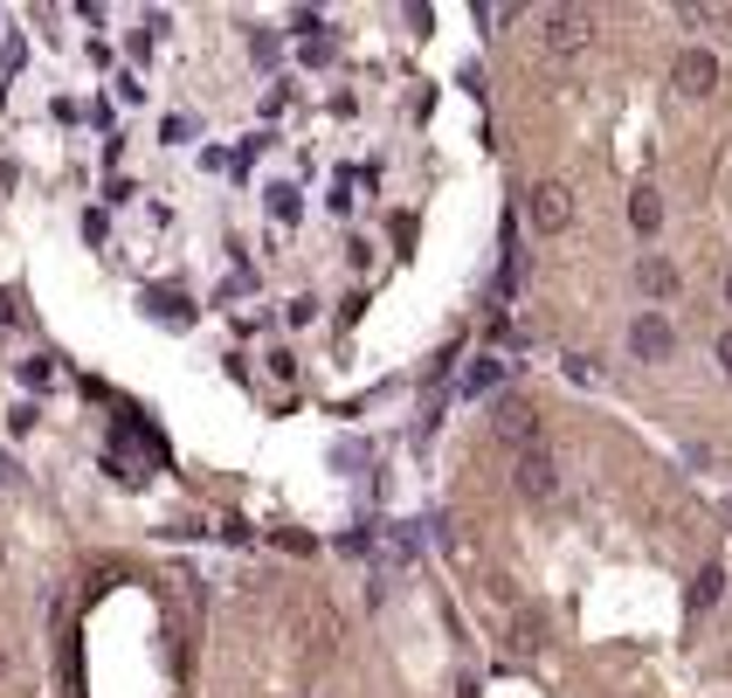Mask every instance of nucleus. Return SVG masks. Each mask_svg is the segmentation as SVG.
I'll return each instance as SVG.
<instances>
[{
	"mask_svg": "<svg viewBox=\"0 0 732 698\" xmlns=\"http://www.w3.org/2000/svg\"><path fill=\"white\" fill-rule=\"evenodd\" d=\"M491 436H498L505 450H518V457L539 450V408H532L526 395H505L498 408H491Z\"/></svg>",
	"mask_w": 732,
	"mask_h": 698,
	"instance_id": "obj_1",
	"label": "nucleus"
},
{
	"mask_svg": "<svg viewBox=\"0 0 732 698\" xmlns=\"http://www.w3.org/2000/svg\"><path fill=\"white\" fill-rule=\"evenodd\" d=\"M526 222H532V236H560V228L573 222V187L567 180H539V187L526 194Z\"/></svg>",
	"mask_w": 732,
	"mask_h": 698,
	"instance_id": "obj_2",
	"label": "nucleus"
},
{
	"mask_svg": "<svg viewBox=\"0 0 732 698\" xmlns=\"http://www.w3.org/2000/svg\"><path fill=\"white\" fill-rule=\"evenodd\" d=\"M539 29H546V49H553V56H581V49L594 42V14L588 8H546Z\"/></svg>",
	"mask_w": 732,
	"mask_h": 698,
	"instance_id": "obj_3",
	"label": "nucleus"
},
{
	"mask_svg": "<svg viewBox=\"0 0 732 698\" xmlns=\"http://www.w3.org/2000/svg\"><path fill=\"white\" fill-rule=\"evenodd\" d=\"M512 484H518V498L546 505V498H560V463L546 457V450H526V457L512 463Z\"/></svg>",
	"mask_w": 732,
	"mask_h": 698,
	"instance_id": "obj_4",
	"label": "nucleus"
},
{
	"mask_svg": "<svg viewBox=\"0 0 732 698\" xmlns=\"http://www.w3.org/2000/svg\"><path fill=\"white\" fill-rule=\"evenodd\" d=\"M670 84H677V97H712L719 90V56L712 49H685V56L670 63Z\"/></svg>",
	"mask_w": 732,
	"mask_h": 698,
	"instance_id": "obj_5",
	"label": "nucleus"
},
{
	"mask_svg": "<svg viewBox=\"0 0 732 698\" xmlns=\"http://www.w3.org/2000/svg\"><path fill=\"white\" fill-rule=\"evenodd\" d=\"M629 353H636V359H649V367H657V359H670V353H677L670 319H664V312H643V319L629 325Z\"/></svg>",
	"mask_w": 732,
	"mask_h": 698,
	"instance_id": "obj_6",
	"label": "nucleus"
},
{
	"mask_svg": "<svg viewBox=\"0 0 732 698\" xmlns=\"http://www.w3.org/2000/svg\"><path fill=\"white\" fill-rule=\"evenodd\" d=\"M636 283H643V298H677V264H664V256H643L636 264Z\"/></svg>",
	"mask_w": 732,
	"mask_h": 698,
	"instance_id": "obj_7",
	"label": "nucleus"
},
{
	"mask_svg": "<svg viewBox=\"0 0 732 698\" xmlns=\"http://www.w3.org/2000/svg\"><path fill=\"white\" fill-rule=\"evenodd\" d=\"M629 228H636V236H657V228H664V201H657V187H636V194H629Z\"/></svg>",
	"mask_w": 732,
	"mask_h": 698,
	"instance_id": "obj_8",
	"label": "nucleus"
},
{
	"mask_svg": "<svg viewBox=\"0 0 732 698\" xmlns=\"http://www.w3.org/2000/svg\"><path fill=\"white\" fill-rule=\"evenodd\" d=\"M539 643H546V615H539V609H526V615L512 623V651H539Z\"/></svg>",
	"mask_w": 732,
	"mask_h": 698,
	"instance_id": "obj_9",
	"label": "nucleus"
},
{
	"mask_svg": "<svg viewBox=\"0 0 732 698\" xmlns=\"http://www.w3.org/2000/svg\"><path fill=\"white\" fill-rule=\"evenodd\" d=\"M719 594H725V567H704V574L691 581V609H712Z\"/></svg>",
	"mask_w": 732,
	"mask_h": 698,
	"instance_id": "obj_10",
	"label": "nucleus"
},
{
	"mask_svg": "<svg viewBox=\"0 0 732 698\" xmlns=\"http://www.w3.org/2000/svg\"><path fill=\"white\" fill-rule=\"evenodd\" d=\"M498 359H470V374H463V395H491V387H498Z\"/></svg>",
	"mask_w": 732,
	"mask_h": 698,
	"instance_id": "obj_11",
	"label": "nucleus"
},
{
	"mask_svg": "<svg viewBox=\"0 0 732 698\" xmlns=\"http://www.w3.org/2000/svg\"><path fill=\"white\" fill-rule=\"evenodd\" d=\"M270 215L277 222H298V194L291 187H270Z\"/></svg>",
	"mask_w": 732,
	"mask_h": 698,
	"instance_id": "obj_12",
	"label": "nucleus"
},
{
	"mask_svg": "<svg viewBox=\"0 0 732 698\" xmlns=\"http://www.w3.org/2000/svg\"><path fill=\"white\" fill-rule=\"evenodd\" d=\"M567 380H588V387H594V380H601V367H594L588 353H567Z\"/></svg>",
	"mask_w": 732,
	"mask_h": 698,
	"instance_id": "obj_13",
	"label": "nucleus"
},
{
	"mask_svg": "<svg viewBox=\"0 0 732 698\" xmlns=\"http://www.w3.org/2000/svg\"><path fill=\"white\" fill-rule=\"evenodd\" d=\"M49 374H56L49 359H29V367H21V380H29V387H49Z\"/></svg>",
	"mask_w": 732,
	"mask_h": 698,
	"instance_id": "obj_14",
	"label": "nucleus"
},
{
	"mask_svg": "<svg viewBox=\"0 0 732 698\" xmlns=\"http://www.w3.org/2000/svg\"><path fill=\"white\" fill-rule=\"evenodd\" d=\"M712 353H719V367H725V374H732V325H725V332H719V346H712Z\"/></svg>",
	"mask_w": 732,
	"mask_h": 698,
	"instance_id": "obj_15",
	"label": "nucleus"
},
{
	"mask_svg": "<svg viewBox=\"0 0 732 698\" xmlns=\"http://www.w3.org/2000/svg\"><path fill=\"white\" fill-rule=\"evenodd\" d=\"M719 291H725V304H732V270H725V277H719Z\"/></svg>",
	"mask_w": 732,
	"mask_h": 698,
	"instance_id": "obj_16",
	"label": "nucleus"
},
{
	"mask_svg": "<svg viewBox=\"0 0 732 698\" xmlns=\"http://www.w3.org/2000/svg\"><path fill=\"white\" fill-rule=\"evenodd\" d=\"M0 574H8V539H0Z\"/></svg>",
	"mask_w": 732,
	"mask_h": 698,
	"instance_id": "obj_17",
	"label": "nucleus"
},
{
	"mask_svg": "<svg viewBox=\"0 0 732 698\" xmlns=\"http://www.w3.org/2000/svg\"><path fill=\"white\" fill-rule=\"evenodd\" d=\"M725 526H732V498H725Z\"/></svg>",
	"mask_w": 732,
	"mask_h": 698,
	"instance_id": "obj_18",
	"label": "nucleus"
}]
</instances>
